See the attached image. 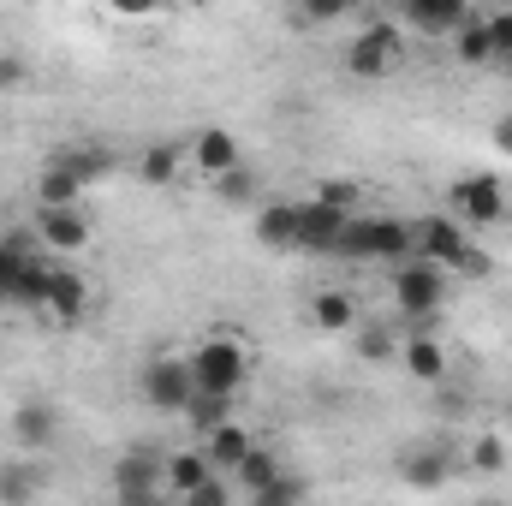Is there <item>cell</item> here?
<instances>
[{"instance_id":"32","label":"cell","mask_w":512,"mask_h":506,"mask_svg":"<svg viewBox=\"0 0 512 506\" xmlns=\"http://www.w3.org/2000/svg\"><path fill=\"white\" fill-rule=\"evenodd\" d=\"M215 185H221V197H227V203H251V197H256V173H251V167H233V173H227V179H215Z\"/></svg>"},{"instance_id":"30","label":"cell","mask_w":512,"mask_h":506,"mask_svg":"<svg viewBox=\"0 0 512 506\" xmlns=\"http://www.w3.org/2000/svg\"><path fill=\"white\" fill-rule=\"evenodd\" d=\"M471 465H477V471H507V441H501V435H477Z\"/></svg>"},{"instance_id":"37","label":"cell","mask_w":512,"mask_h":506,"mask_svg":"<svg viewBox=\"0 0 512 506\" xmlns=\"http://www.w3.org/2000/svg\"><path fill=\"white\" fill-rule=\"evenodd\" d=\"M477 506H507V501H477Z\"/></svg>"},{"instance_id":"22","label":"cell","mask_w":512,"mask_h":506,"mask_svg":"<svg viewBox=\"0 0 512 506\" xmlns=\"http://www.w3.org/2000/svg\"><path fill=\"white\" fill-rule=\"evenodd\" d=\"M453 54H459L465 66H501V54H495V36H489V18H477V12H471V24L453 36Z\"/></svg>"},{"instance_id":"36","label":"cell","mask_w":512,"mask_h":506,"mask_svg":"<svg viewBox=\"0 0 512 506\" xmlns=\"http://www.w3.org/2000/svg\"><path fill=\"white\" fill-rule=\"evenodd\" d=\"M495 143H501V155H512V114L495 120Z\"/></svg>"},{"instance_id":"9","label":"cell","mask_w":512,"mask_h":506,"mask_svg":"<svg viewBox=\"0 0 512 506\" xmlns=\"http://www.w3.org/2000/svg\"><path fill=\"white\" fill-rule=\"evenodd\" d=\"M465 24H471L465 0H405L399 6V30H417V36H459Z\"/></svg>"},{"instance_id":"33","label":"cell","mask_w":512,"mask_h":506,"mask_svg":"<svg viewBox=\"0 0 512 506\" xmlns=\"http://www.w3.org/2000/svg\"><path fill=\"white\" fill-rule=\"evenodd\" d=\"M179 506H233V489H227V477H209L203 489H191Z\"/></svg>"},{"instance_id":"26","label":"cell","mask_w":512,"mask_h":506,"mask_svg":"<svg viewBox=\"0 0 512 506\" xmlns=\"http://www.w3.org/2000/svg\"><path fill=\"white\" fill-rule=\"evenodd\" d=\"M48 280H54V268H42V262H24V274H18L12 298H18L24 310H48Z\"/></svg>"},{"instance_id":"18","label":"cell","mask_w":512,"mask_h":506,"mask_svg":"<svg viewBox=\"0 0 512 506\" xmlns=\"http://www.w3.org/2000/svg\"><path fill=\"white\" fill-rule=\"evenodd\" d=\"M256 245L268 251H298V203H268L256 215Z\"/></svg>"},{"instance_id":"20","label":"cell","mask_w":512,"mask_h":506,"mask_svg":"<svg viewBox=\"0 0 512 506\" xmlns=\"http://www.w3.org/2000/svg\"><path fill=\"white\" fill-rule=\"evenodd\" d=\"M310 316H316V328H322V334H352V322H358V304H352V292H340V286H322V292L310 298Z\"/></svg>"},{"instance_id":"31","label":"cell","mask_w":512,"mask_h":506,"mask_svg":"<svg viewBox=\"0 0 512 506\" xmlns=\"http://www.w3.org/2000/svg\"><path fill=\"white\" fill-rule=\"evenodd\" d=\"M489 36H495L501 72H507V84H512V6H507V12H489Z\"/></svg>"},{"instance_id":"38","label":"cell","mask_w":512,"mask_h":506,"mask_svg":"<svg viewBox=\"0 0 512 506\" xmlns=\"http://www.w3.org/2000/svg\"><path fill=\"white\" fill-rule=\"evenodd\" d=\"M0 304H6V292H0Z\"/></svg>"},{"instance_id":"11","label":"cell","mask_w":512,"mask_h":506,"mask_svg":"<svg viewBox=\"0 0 512 506\" xmlns=\"http://www.w3.org/2000/svg\"><path fill=\"white\" fill-rule=\"evenodd\" d=\"M84 310H90V280L78 268H54V280H48V316L66 322V328H78Z\"/></svg>"},{"instance_id":"13","label":"cell","mask_w":512,"mask_h":506,"mask_svg":"<svg viewBox=\"0 0 512 506\" xmlns=\"http://www.w3.org/2000/svg\"><path fill=\"white\" fill-rule=\"evenodd\" d=\"M251 435L239 429V423H221V429H209V441H203V459H209V471L215 477H233L245 459H251Z\"/></svg>"},{"instance_id":"5","label":"cell","mask_w":512,"mask_h":506,"mask_svg":"<svg viewBox=\"0 0 512 506\" xmlns=\"http://www.w3.org/2000/svg\"><path fill=\"white\" fill-rule=\"evenodd\" d=\"M447 292H453V274H441L435 262H399L393 268V304H399V316H411V322H429L441 304H447Z\"/></svg>"},{"instance_id":"14","label":"cell","mask_w":512,"mask_h":506,"mask_svg":"<svg viewBox=\"0 0 512 506\" xmlns=\"http://www.w3.org/2000/svg\"><path fill=\"white\" fill-rule=\"evenodd\" d=\"M215 471H209V459H203V447H185V453H167V465H161V489L173 495V501H185L191 489H203Z\"/></svg>"},{"instance_id":"15","label":"cell","mask_w":512,"mask_h":506,"mask_svg":"<svg viewBox=\"0 0 512 506\" xmlns=\"http://www.w3.org/2000/svg\"><path fill=\"white\" fill-rule=\"evenodd\" d=\"M36 233H42V245H54V251H84V245H90V221H84L78 209H42V215H36Z\"/></svg>"},{"instance_id":"3","label":"cell","mask_w":512,"mask_h":506,"mask_svg":"<svg viewBox=\"0 0 512 506\" xmlns=\"http://www.w3.org/2000/svg\"><path fill=\"white\" fill-rule=\"evenodd\" d=\"M334 256H352V262H411V221H376V215H352L346 239Z\"/></svg>"},{"instance_id":"8","label":"cell","mask_w":512,"mask_h":506,"mask_svg":"<svg viewBox=\"0 0 512 506\" xmlns=\"http://www.w3.org/2000/svg\"><path fill=\"white\" fill-rule=\"evenodd\" d=\"M161 453H126L114 465V495L120 506H161Z\"/></svg>"},{"instance_id":"1","label":"cell","mask_w":512,"mask_h":506,"mask_svg":"<svg viewBox=\"0 0 512 506\" xmlns=\"http://www.w3.org/2000/svg\"><path fill=\"white\" fill-rule=\"evenodd\" d=\"M411 256L417 262H435L441 274H489V256L471 245V233L447 215H429V221H411Z\"/></svg>"},{"instance_id":"23","label":"cell","mask_w":512,"mask_h":506,"mask_svg":"<svg viewBox=\"0 0 512 506\" xmlns=\"http://www.w3.org/2000/svg\"><path fill=\"white\" fill-rule=\"evenodd\" d=\"M137 173H143V185H173L179 179V143H149L137 155Z\"/></svg>"},{"instance_id":"12","label":"cell","mask_w":512,"mask_h":506,"mask_svg":"<svg viewBox=\"0 0 512 506\" xmlns=\"http://www.w3.org/2000/svg\"><path fill=\"white\" fill-rule=\"evenodd\" d=\"M191 161H197L209 179H227L233 167H245V161H239V137H233L227 126L197 131V137H191Z\"/></svg>"},{"instance_id":"21","label":"cell","mask_w":512,"mask_h":506,"mask_svg":"<svg viewBox=\"0 0 512 506\" xmlns=\"http://www.w3.org/2000/svg\"><path fill=\"white\" fill-rule=\"evenodd\" d=\"M78 191H84V179H78L72 167H60V161H48V167H42V179H36L42 209H78Z\"/></svg>"},{"instance_id":"19","label":"cell","mask_w":512,"mask_h":506,"mask_svg":"<svg viewBox=\"0 0 512 506\" xmlns=\"http://www.w3.org/2000/svg\"><path fill=\"white\" fill-rule=\"evenodd\" d=\"M447 471H453V453H447V447H417V453L399 459V477H405L411 489H441Z\"/></svg>"},{"instance_id":"10","label":"cell","mask_w":512,"mask_h":506,"mask_svg":"<svg viewBox=\"0 0 512 506\" xmlns=\"http://www.w3.org/2000/svg\"><path fill=\"white\" fill-rule=\"evenodd\" d=\"M346 227H352V215H340V209H328L316 197L298 203V251H340Z\"/></svg>"},{"instance_id":"27","label":"cell","mask_w":512,"mask_h":506,"mask_svg":"<svg viewBox=\"0 0 512 506\" xmlns=\"http://www.w3.org/2000/svg\"><path fill=\"white\" fill-rule=\"evenodd\" d=\"M54 161H60V167H72V173L90 185L96 173H108V161H114V155H108V149H96V143H78V149H60Z\"/></svg>"},{"instance_id":"2","label":"cell","mask_w":512,"mask_h":506,"mask_svg":"<svg viewBox=\"0 0 512 506\" xmlns=\"http://www.w3.org/2000/svg\"><path fill=\"white\" fill-rule=\"evenodd\" d=\"M185 364H191V381H197V393H203V399H233V393L245 387V376H251V352H245L227 328H221V334H209Z\"/></svg>"},{"instance_id":"29","label":"cell","mask_w":512,"mask_h":506,"mask_svg":"<svg viewBox=\"0 0 512 506\" xmlns=\"http://www.w3.org/2000/svg\"><path fill=\"white\" fill-rule=\"evenodd\" d=\"M316 203H328V209L352 215V209H358V185H346V179H322V185H316Z\"/></svg>"},{"instance_id":"24","label":"cell","mask_w":512,"mask_h":506,"mask_svg":"<svg viewBox=\"0 0 512 506\" xmlns=\"http://www.w3.org/2000/svg\"><path fill=\"white\" fill-rule=\"evenodd\" d=\"M233 477H239V489H245V495H262V489H268L274 477H286V471H280V459H274L268 447H251V459H245Z\"/></svg>"},{"instance_id":"16","label":"cell","mask_w":512,"mask_h":506,"mask_svg":"<svg viewBox=\"0 0 512 506\" xmlns=\"http://www.w3.org/2000/svg\"><path fill=\"white\" fill-rule=\"evenodd\" d=\"M54 429H60V417H54V405H48V399H24V405L12 411V441H18V447H30V453H36V447H48V441H54Z\"/></svg>"},{"instance_id":"6","label":"cell","mask_w":512,"mask_h":506,"mask_svg":"<svg viewBox=\"0 0 512 506\" xmlns=\"http://www.w3.org/2000/svg\"><path fill=\"white\" fill-rule=\"evenodd\" d=\"M447 203L459 215V227H501L507 221V185L495 173H465L447 185Z\"/></svg>"},{"instance_id":"17","label":"cell","mask_w":512,"mask_h":506,"mask_svg":"<svg viewBox=\"0 0 512 506\" xmlns=\"http://www.w3.org/2000/svg\"><path fill=\"white\" fill-rule=\"evenodd\" d=\"M399 358H405V376L411 381H447V346L435 334H411L399 346Z\"/></svg>"},{"instance_id":"25","label":"cell","mask_w":512,"mask_h":506,"mask_svg":"<svg viewBox=\"0 0 512 506\" xmlns=\"http://www.w3.org/2000/svg\"><path fill=\"white\" fill-rule=\"evenodd\" d=\"M36 489V465H0V506H30Z\"/></svg>"},{"instance_id":"28","label":"cell","mask_w":512,"mask_h":506,"mask_svg":"<svg viewBox=\"0 0 512 506\" xmlns=\"http://www.w3.org/2000/svg\"><path fill=\"white\" fill-rule=\"evenodd\" d=\"M304 495H310L304 477H274L262 495H251V506H304Z\"/></svg>"},{"instance_id":"7","label":"cell","mask_w":512,"mask_h":506,"mask_svg":"<svg viewBox=\"0 0 512 506\" xmlns=\"http://www.w3.org/2000/svg\"><path fill=\"white\" fill-rule=\"evenodd\" d=\"M143 399H149L155 411H167V417H185L191 399H197L191 364H185V358H155V364L143 370Z\"/></svg>"},{"instance_id":"4","label":"cell","mask_w":512,"mask_h":506,"mask_svg":"<svg viewBox=\"0 0 512 506\" xmlns=\"http://www.w3.org/2000/svg\"><path fill=\"white\" fill-rule=\"evenodd\" d=\"M399 60H405V30L393 18H370L364 30H352V48H346L352 78H387L399 72Z\"/></svg>"},{"instance_id":"34","label":"cell","mask_w":512,"mask_h":506,"mask_svg":"<svg viewBox=\"0 0 512 506\" xmlns=\"http://www.w3.org/2000/svg\"><path fill=\"white\" fill-rule=\"evenodd\" d=\"M12 84H24V60L18 54H0V90H12Z\"/></svg>"},{"instance_id":"35","label":"cell","mask_w":512,"mask_h":506,"mask_svg":"<svg viewBox=\"0 0 512 506\" xmlns=\"http://www.w3.org/2000/svg\"><path fill=\"white\" fill-rule=\"evenodd\" d=\"M364 358H393V340L387 334H364Z\"/></svg>"}]
</instances>
